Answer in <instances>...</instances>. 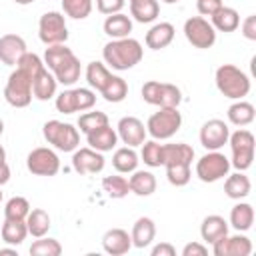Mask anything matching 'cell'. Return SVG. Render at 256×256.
Returning a JSON list of instances; mask_svg holds the SVG:
<instances>
[{
  "label": "cell",
  "instance_id": "20",
  "mask_svg": "<svg viewBox=\"0 0 256 256\" xmlns=\"http://www.w3.org/2000/svg\"><path fill=\"white\" fill-rule=\"evenodd\" d=\"M174 34H176V30H174V26L170 22H158L146 32L144 42H146V46L150 50H162V48L172 44Z\"/></svg>",
  "mask_w": 256,
  "mask_h": 256
},
{
  "label": "cell",
  "instance_id": "34",
  "mask_svg": "<svg viewBox=\"0 0 256 256\" xmlns=\"http://www.w3.org/2000/svg\"><path fill=\"white\" fill-rule=\"evenodd\" d=\"M110 78H112V72L106 68V64L94 60V62H90V64L86 66V80H88V86H90L92 90L100 92V90L106 86V82H108Z\"/></svg>",
  "mask_w": 256,
  "mask_h": 256
},
{
  "label": "cell",
  "instance_id": "38",
  "mask_svg": "<svg viewBox=\"0 0 256 256\" xmlns=\"http://www.w3.org/2000/svg\"><path fill=\"white\" fill-rule=\"evenodd\" d=\"M30 212V202L24 196H12L4 206V218L12 220H26Z\"/></svg>",
  "mask_w": 256,
  "mask_h": 256
},
{
  "label": "cell",
  "instance_id": "27",
  "mask_svg": "<svg viewBox=\"0 0 256 256\" xmlns=\"http://www.w3.org/2000/svg\"><path fill=\"white\" fill-rule=\"evenodd\" d=\"M102 28H104V32H106L112 40H116V38H126V36H130V32H132V20H130V16H126V14H122V12H116V14L106 16Z\"/></svg>",
  "mask_w": 256,
  "mask_h": 256
},
{
  "label": "cell",
  "instance_id": "43",
  "mask_svg": "<svg viewBox=\"0 0 256 256\" xmlns=\"http://www.w3.org/2000/svg\"><path fill=\"white\" fill-rule=\"evenodd\" d=\"M164 168H166V178L172 186H186L192 178L190 164H172V166H164Z\"/></svg>",
  "mask_w": 256,
  "mask_h": 256
},
{
  "label": "cell",
  "instance_id": "48",
  "mask_svg": "<svg viewBox=\"0 0 256 256\" xmlns=\"http://www.w3.org/2000/svg\"><path fill=\"white\" fill-rule=\"evenodd\" d=\"M224 2L222 0H196V10L202 16H212L218 8H222Z\"/></svg>",
  "mask_w": 256,
  "mask_h": 256
},
{
  "label": "cell",
  "instance_id": "45",
  "mask_svg": "<svg viewBox=\"0 0 256 256\" xmlns=\"http://www.w3.org/2000/svg\"><path fill=\"white\" fill-rule=\"evenodd\" d=\"M160 88H162V82H158V80H148V82H144V86H142V100H144L146 104L158 106Z\"/></svg>",
  "mask_w": 256,
  "mask_h": 256
},
{
  "label": "cell",
  "instance_id": "33",
  "mask_svg": "<svg viewBox=\"0 0 256 256\" xmlns=\"http://www.w3.org/2000/svg\"><path fill=\"white\" fill-rule=\"evenodd\" d=\"M26 228H28V234L34 236V238L46 236L48 230H50V216H48V212L42 210V208L30 210L28 216H26Z\"/></svg>",
  "mask_w": 256,
  "mask_h": 256
},
{
  "label": "cell",
  "instance_id": "58",
  "mask_svg": "<svg viewBox=\"0 0 256 256\" xmlns=\"http://www.w3.org/2000/svg\"><path fill=\"white\" fill-rule=\"evenodd\" d=\"M0 202H2V192H0Z\"/></svg>",
  "mask_w": 256,
  "mask_h": 256
},
{
  "label": "cell",
  "instance_id": "47",
  "mask_svg": "<svg viewBox=\"0 0 256 256\" xmlns=\"http://www.w3.org/2000/svg\"><path fill=\"white\" fill-rule=\"evenodd\" d=\"M126 0H96V8L98 12L110 16V14H116V12H122Z\"/></svg>",
  "mask_w": 256,
  "mask_h": 256
},
{
  "label": "cell",
  "instance_id": "21",
  "mask_svg": "<svg viewBox=\"0 0 256 256\" xmlns=\"http://www.w3.org/2000/svg\"><path fill=\"white\" fill-rule=\"evenodd\" d=\"M130 238H132V246H136V248L150 246L152 240L156 238V224H154V220L148 218V216H140L134 222V226H132Z\"/></svg>",
  "mask_w": 256,
  "mask_h": 256
},
{
  "label": "cell",
  "instance_id": "56",
  "mask_svg": "<svg viewBox=\"0 0 256 256\" xmlns=\"http://www.w3.org/2000/svg\"><path fill=\"white\" fill-rule=\"evenodd\" d=\"M2 132H4V120L0 118V136H2Z\"/></svg>",
  "mask_w": 256,
  "mask_h": 256
},
{
  "label": "cell",
  "instance_id": "37",
  "mask_svg": "<svg viewBox=\"0 0 256 256\" xmlns=\"http://www.w3.org/2000/svg\"><path fill=\"white\" fill-rule=\"evenodd\" d=\"M30 254H32V256H60V254H62V244H60L56 238L40 236L38 240L32 242Z\"/></svg>",
  "mask_w": 256,
  "mask_h": 256
},
{
  "label": "cell",
  "instance_id": "7",
  "mask_svg": "<svg viewBox=\"0 0 256 256\" xmlns=\"http://www.w3.org/2000/svg\"><path fill=\"white\" fill-rule=\"evenodd\" d=\"M228 144L232 150L230 166H234L240 172L248 170L254 160V134L250 130L240 128L228 136Z\"/></svg>",
  "mask_w": 256,
  "mask_h": 256
},
{
  "label": "cell",
  "instance_id": "53",
  "mask_svg": "<svg viewBox=\"0 0 256 256\" xmlns=\"http://www.w3.org/2000/svg\"><path fill=\"white\" fill-rule=\"evenodd\" d=\"M2 254H12V256H16V248H2L0 250V256Z\"/></svg>",
  "mask_w": 256,
  "mask_h": 256
},
{
  "label": "cell",
  "instance_id": "3",
  "mask_svg": "<svg viewBox=\"0 0 256 256\" xmlns=\"http://www.w3.org/2000/svg\"><path fill=\"white\" fill-rule=\"evenodd\" d=\"M214 80H216L218 92L222 96L230 98V100H242L250 92V78L246 76V72H242L234 64L218 66L216 74H214Z\"/></svg>",
  "mask_w": 256,
  "mask_h": 256
},
{
  "label": "cell",
  "instance_id": "59",
  "mask_svg": "<svg viewBox=\"0 0 256 256\" xmlns=\"http://www.w3.org/2000/svg\"><path fill=\"white\" fill-rule=\"evenodd\" d=\"M128 2H130V0H128Z\"/></svg>",
  "mask_w": 256,
  "mask_h": 256
},
{
  "label": "cell",
  "instance_id": "8",
  "mask_svg": "<svg viewBox=\"0 0 256 256\" xmlns=\"http://www.w3.org/2000/svg\"><path fill=\"white\" fill-rule=\"evenodd\" d=\"M38 38L46 44H66L68 40V26H66V18L62 12L50 10L44 12L38 20Z\"/></svg>",
  "mask_w": 256,
  "mask_h": 256
},
{
  "label": "cell",
  "instance_id": "44",
  "mask_svg": "<svg viewBox=\"0 0 256 256\" xmlns=\"http://www.w3.org/2000/svg\"><path fill=\"white\" fill-rule=\"evenodd\" d=\"M54 104H56V110H58V112H62V114H74V112H78V104H76V90H74V88L62 90V92L56 96Z\"/></svg>",
  "mask_w": 256,
  "mask_h": 256
},
{
  "label": "cell",
  "instance_id": "50",
  "mask_svg": "<svg viewBox=\"0 0 256 256\" xmlns=\"http://www.w3.org/2000/svg\"><path fill=\"white\" fill-rule=\"evenodd\" d=\"M206 254H208V248L200 242H188L182 248V256H206Z\"/></svg>",
  "mask_w": 256,
  "mask_h": 256
},
{
  "label": "cell",
  "instance_id": "9",
  "mask_svg": "<svg viewBox=\"0 0 256 256\" xmlns=\"http://www.w3.org/2000/svg\"><path fill=\"white\" fill-rule=\"evenodd\" d=\"M230 160L218 152V150H208L198 162H196V176L206 182V184H212V182H218L222 180L224 176H228L230 172Z\"/></svg>",
  "mask_w": 256,
  "mask_h": 256
},
{
  "label": "cell",
  "instance_id": "39",
  "mask_svg": "<svg viewBox=\"0 0 256 256\" xmlns=\"http://www.w3.org/2000/svg\"><path fill=\"white\" fill-rule=\"evenodd\" d=\"M60 2L64 14L74 20H84L92 12V0H60Z\"/></svg>",
  "mask_w": 256,
  "mask_h": 256
},
{
  "label": "cell",
  "instance_id": "46",
  "mask_svg": "<svg viewBox=\"0 0 256 256\" xmlns=\"http://www.w3.org/2000/svg\"><path fill=\"white\" fill-rule=\"evenodd\" d=\"M76 90V104H78V112L90 110L96 104V92L90 88H74Z\"/></svg>",
  "mask_w": 256,
  "mask_h": 256
},
{
  "label": "cell",
  "instance_id": "19",
  "mask_svg": "<svg viewBox=\"0 0 256 256\" xmlns=\"http://www.w3.org/2000/svg\"><path fill=\"white\" fill-rule=\"evenodd\" d=\"M86 142H88L90 148H94V150L104 154V152H110L112 148H116L118 134H116V130L110 124H106V126H100V128L88 132L86 134Z\"/></svg>",
  "mask_w": 256,
  "mask_h": 256
},
{
  "label": "cell",
  "instance_id": "55",
  "mask_svg": "<svg viewBox=\"0 0 256 256\" xmlns=\"http://www.w3.org/2000/svg\"><path fill=\"white\" fill-rule=\"evenodd\" d=\"M0 160H6V150H4V146H0Z\"/></svg>",
  "mask_w": 256,
  "mask_h": 256
},
{
  "label": "cell",
  "instance_id": "5",
  "mask_svg": "<svg viewBox=\"0 0 256 256\" xmlns=\"http://www.w3.org/2000/svg\"><path fill=\"white\" fill-rule=\"evenodd\" d=\"M4 98L14 108H26L32 102V76L22 68H14L4 86Z\"/></svg>",
  "mask_w": 256,
  "mask_h": 256
},
{
  "label": "cell",
  "instance_id": "28",
  "mask_svg": "<svg viewBox=\"0 0 256 256\" xmlns=\"http://www.w3.org/2000/svg\"><path fill=\"white\" fill-rule=\"evenodd\" d=\"M250 190H252V184H250V178L244 174V172H234V174H230L228 178H226V182H224V192H226V196L228 198H232V200H242V198H246L248 194H250Z\"/></svg>",
  "mask_w": 256,
  "mask_h": 256
},
{
  "label": "cell",
  "instance_id": "41",
  "mask_svg": "<svg viewBox=\"0 0 256 256\" xmlns=\"http://www.w3.org/2000/svg\"><path fill=\"white\" fill-rule=\"evenodd\" d=\"M102 188H104V192H106L110 198H116V200L128 196V192H130L128 180H126L124 176H106V178L102 180Z\"/></svg>",
  "mask_w": 256,
  "mask_h": 256
},
{
  "label": "cell",
  "instance_id": "26",
  "mask_svg": "<svg viewBox=\"0 0 256 256\" xmlns=\"http://www.w3.org/2000/svg\"><path fill=\"white\" fill-rule=\"evenodd\" d=\"M210 24L214 26V30L218 32H234L240 26V14L238 10L230 8V6H222L218 8L212 16H210Z\"/></svg>",
  "mask_w": 256,
  "mask_h": 256
},
{
  "label": "cell",
  "instance_id": "24",
  "mask_svg": "<svg viewBox=\"0 0 256 256\" xmlns=\"http://www.w3.org/2000/svg\"><path fill=\"white\" fill-rule=\"evenodd\" d=\"M160 4L158 0H130V16L140 24H150L158 18Z\"/></svg>",
  "mask_w": 256,
  "mask_h": 256
},
{
  "label": "cell",
  "instance_id": "16",
  "mask_svg": "<svg viewBox=\"0 0 256 256\" xmlns=\"http://www.w3.org/2000/svg\"><path fill=\"white\" fill-rule=\"evenodd\" d=\"M26 42L18 34H4L0 36V62L6 66H16L18 60L26 54Z\"/></svg>",
  "mask_w": 256,
  "mask_h": 256
},
{
  "label": "cell",
  "instance_id": "12",
  "mask_svg": "<svg viewBox=\"0 0 256 256\" xmlns=\"http://www.w3.org/2000/svg\"><path fill=\"white\" fill-rule=\"evenodd\" d=\"M228 136H230V128L220 118L206 120L200 128V134H198L200 144L206 150H220L224 144H228Z\"/></svg>",
  "mask_w": 256,
  "mask_h": 256
},
{
  "label": "cell",
  "instance_id": "51",
  "mask_svg": "<svg viewBox=\"0 0 256 256\" xmlns=\"http://www.w3.org/2000/svg\"><path fill=\"white\" fill-rule=\"evenodd\" d=\"M150 254L152 256H176V248L170 242H160V244L152 246Z\"/></svg>",
  "mask_w": 256,
  "mask_h": 256
},
{
  "label": "cell",
  "instance_id": "6",
  "mask_svg": "<svg viewBox=\"0 0 256 256\" xmlns=\"http://www.w3.org/2000/svg\"><path fill=\"white\" fill-rule=\"evenodd\" d=\"M182 126V114L178 108H160L154 112L146 122V132L154 140H168L172 138Z\"/></svg>",
  "mask_w": 256,
  "mask_h": 256
},
{
  "label": "cell",
  "instance_id": "23",
  "mask_svg": "<svg viewBox=\"0 0 256 256\" xmlns=\"http://www.w3.org/2000/svg\"><path fill=\"white\" fill-rule=\"evenodd\" d=\"M194 160V148L186 142H176V144H164V164L162 166H172V164H192Z\"/></svg>",
  "mask_w": 256,
  "mask_h": 256
},
{
  "label": "cell",
  "instance_id": "15",
  "mask_svg": "<svg viewBox=\"0 0 256 256\" xmlns=\"http://www.w3.org/2000/svg\"><path fill=\"white\" fill-rule=\"evenodd\" d=\"M116 134H118V138L126 146L136 148V146H140L146 140V134L148 132H146V126H144V122L140 118H136V116H124V118L118 120Z\"/></svg>",
  "mask_w": 256,
  "mask_h": 256
},
{
  "label": "cell",
  "instance_id": "36",
  "mask_svg": "<svg viewBox=\"0 0 256 256\" xmlns=\"http://www.w3.org/2000/svg\"><path fill=\"white\" fill-rule=\"evenodd\" d=\"M100 94H102V98L106 102L118 104L128 96V84H126V80L122 76H114L112 74V78L106 82V86L100 90Z\"/></svg>",
  "mask_w": 256,
  "mask_h": 256
},
{
  "label": "cell",
  "instance_id": "1",
  "mask_svg": "<svg viewBox=\"0 0 256 256\" xmlns=\"http://www.w3.org/2000/svg\"><path fill=\"white\" fill-rule=\"evenodd\" d=\"M44 66L62 86H72L80 80V60L66 44H52L44 52Z\"/></svg>",
  "mask_w": 256,
  "mask_h": 256
},
{
  "label": "cell",
  "instance_id": "17",
  "mask_svg": "<svg viewBox=\"0 0 256 256\" xmlns=\"http://www.w3.org/2000/svg\"><path fill=\"white\" fill-rule=\"evenodd\" d=\"M102 248L110 256H122L132 248V238L124 228H110L102 236Z\"/></svg>",
  "mask_w": 256,
  "mask_h": 256
},
{
  "label": "cell",
  "instance_id": "42",
  "mask_svg": "<svg viewBox=\"0 0 256 256\" xmlns=\"http://www.w3.org/2000/svg\"><path fill=\"white\" fill-rule=\"evenodd\" d=\"M106 124H108V116H106L104 112H100V110L84 112V114H80V118H78V128H80V132H84V134H88V132H92V130H96V128H100V126H106Z\"/></svg>",
  "mask_w": 256,
  "mask_h": 256
},
{
  "label": "cell",
  "instance_id": "54",
  "mask_svg": "<svg viewBox=\"0 0 256 256\" xmlns=\"http://www.w3.org/2000/svg\"><path fill=\"white\" fill-rule=\"evenodd\" d=\"M12 2H16V4H20V6H28V4H32L34 0H12Z\"/></svg>",
  "mask_w": 256,
  "mask_h": 256
},
{
  "label": "cell",
  "instance_id": "52",
  "mask_svg": "<svg viewBox=\"0 0 256 256\" xmlns=\"http://www.w3.org/2000/svg\"><path fill=\"white\" fill-rule=\"evenodd\" d=\"M10 166L6 164V160H0V186L8 184L10 182Z\"/></svg>",
  "mask_w": 256,
  "mask_h": 256
},
{
  "label": "cell",
  "instance_id": "11",
  "mask_svg": "<svg viewBox=\"0 0 256 256\" xmlns=\"http://www.w3.org/2000/svg\"><path fill=\"white\" fill-rule=\"evenodd\" d=\"M26 166L36 176H56L60 170V158L52 148H34L26 156Z\"/></svg>",
  "mask_w": 256,
  "mask_h": 256
},
{
  "label": "cell",
  "instance_id": "31",
  "mask_svg": "<svg viewBox=\"0 0 256 256\" xmlns=\"http://www.w3.org/2000/svg\"><path fill=\"white\" fill-rule=\"evenodd\" d=\"M2 240L10 246H20L26 236H28V228H26V220H12V218H4L2 224Z\"/></svg>",
  "mask_w": 256,
  "mask_h": 256
},
{
  "label": "cell",
  "instance_id": "29",
  "mask_svg": "<svg viewBox=\"0 0 256 256\" xmlns=\"http://www.w3.org/2000/svg\"><path fill=\"white\" fill-rule=\"evenodd\" d=\"M252 224H254V208H252V204L238 200V204H234L232 210H230V226L234 230H238V232H246V230L252 228Z\"/></svg>",
  "mask_w": 256,
  "mask_h": 256
},
{
  "label": "cell",
  "instance_id": "49",
  "mask_svg": "<svg viewBox=\"0 0 256 256\" xmlns=\"http://www.w3.org/2000/svg\"><path fill=\"white\" fill-rule=\"evenodd\" d=\"M240 28H242V36L246 38V40H256V14H250V16H246L244 18V22L240 24Z\"/></svg>",
  "mask_w": 256,
  "mask_h": 256
},
{
  "label": "cell",
  "instance_id": "4",
  "mask_svg": "<svg viewBox=\"0 0 256 256\" xmlns=\"http://www.w3.org/2000/svg\"><path fill=\"white\" fill-rule=\"evenodd\" d=\"M42 134H44V140L48 144H52L60 152H74L78 148V144H80V132H78V128H74L68 122L48 120L42 126Z\"/></svg>",
  "mask_w": 256,
  "mask_h": 256
},
{
  "label": "cell",
  "instance_id": "32",
  "mask_svg": "<svg viewBox=\"0 0 256 256\" xmlns=\"http://www.w3.org/2000/svg\"><path fill=\"white\" fill-rule=\"evenodd\" d=\"M138 154L132 146H122V148H116L114 150V156H112V166L116 168V172L120 174H130L138 168Z\"/></svg>",
  "mask_w": 256,
  "mask_h": 256
},
{
  "label": "cell",
  "instance_id": "35",
  "mask_svg": "<svg viewBox=\"0 0 256 256\" xmlns=\"http://www.w3.org/2000/svg\"><path fill=\"white\" fill-rule=\"evenodd\" d=\"M142 152H140V158L146 166L150 168H160L164 164V144H160L158 140H144L142 144Z\"/></svg>",
  "mask_w": 256,
  "mask_h": 256
},
{
  "label": "cell",
  "instance_id": "14",
  "mask_svg": "<svg viewBox=\"0 0 256 256\" xmlns=\"http://www.w3.org/2000/svg\"><path fill=\"white\" fill-rule=\"evenodd\" d=\"M104 154L94 148H76L72 156V168L78 174H98L104 170Z\"/></svg>",
  "mask_w": 256,
  "mask_h": 256
},
{
  "label": "cell",
  "instance_id": "10",
  "mask_svg": "<svg viewBox=\"0 0 256 256\" xmlns=\"http://www.w3.org/2000/svg\"><path fill=\"white\" fill-rule=\"evenodd\" d=\"M184 36L186 40L200 50H208L216 42V30L204 16H192L184 22Z\"/></svg>",
  "mask_w": 256,
  "mask_h": 256
},
{
  "label": "cell",
  "instance_id": "25",
  "mask_svg": "<svg viewBox=\"0 0 256 256\" xmlns=\"http://www.w3.org/2000/svg\"><path fill=\"white\" fill-rule=\"evenodd\" d=\"M224 234H228V222L222 216L210 214V216H206L202 220V224H200V236H202L204 242L212 244L214 240L222 238Z\"/></svg>",
  "mask_w": 256,
  "mask_h": 256
},
{
  "label": "cell",
  "instance_id": "13",
  "mask_svg": "<svg viewBox=\"0 0 256 256\" xmlns=\"http://www.w3.org/2000/svg\"><path fill=\"white\" fill-rule=\"evenodd\" d=\"M212 252L214 256H248L252 252V242L240 232L234 236L224 234L222 238L212 242Z\"/></svg>",
  "mask_w": 256,
  "mask_h": 256
},
{
  "label": "cell",
  "instance_id": "2",
  "mask_svg": "<svg viewBox=\"0 0 256 256\" xmlns=\"http://www.w3.org/2000/svg\"><path fill=\"white\" fill-rule=\"evenodd\" d=\"M144 56V48L142 44L136 40V38H116V40H110L104 44L102 48V58L104 62L112 68V70H130L134 68L136 64H140Z\"/></svg>",
  "mask_w": 256,
  "mask_h": 256
},
{
  "label": "cell",
  "instance_id": "57",
  "mask_svg": "<svg viewBox=\"0 0 256 256\" xmlns=\"http://www.w3.org/2000/svg\"><path fill=\"white\" fill-rule=\"evenodd\" d=\"M164 4H176V2H180V0H162Z\"/></svg>",
  "mask_w": 256,
  "mask_h": 256
},
{
  "label": "cell",
  "instance_id": "40",
  "mask_svg": "<svg viewBox=\"0 0 256 256\" xmlns=\"http://www.w3.org/2000/svg\"><path fill=\"white\" fill-rule=\"evenodd\" d=\"M180 102H182V90H180L176 84L162 82L158 108H178V106H180Z\"/></svg>",
  "mask_w": 256,
  "mask_h": 256
},
{
  "label": "cell",
  "instance_id": "30",
  "mask_svg": "<svg viewBox=\"0 0 256 256\" xmlns=\"http://www.w3.org/2000/svg\"><path fill=\"white\" fill-rule=\"evenodd\" d=\"M226 116H228V122L234 124V126H248V124L254 122L256 110H254V106H252L250 102H246V100H236L234 104L228 106Z\"/></svg>",
  "mask_w": 256,
  "mask_h": 256
},
{
  "label": "cell",
  "instance_id": "18",
  "mask_svg": "<svg viewBox=\"0 0 256 256\" xmlns=\"http://www.w3.org/2000/svg\"><path fill=\"white\" fill-rule=\"evenodd\" d=\"M56 88H58V80L54 78V74L46 66L32 78V96L40 102H46V100L54 98Z\"/></svg>",
  "mask_w": 256,
  "mask_h": 256
},
{
  "label": "cell",
  "instance_id": "22",
  "mask_svg": "<svg viewBox=\"0 0 256 256\" xmlns=\"http://www.w3.org/2000/svg\"><path fill=\"white\" fill-rule=\"evenodd\" d=\"M128 178L130 192L136 196H150L156 192V176L150 170H134Z\"/></svg>",
  "mask_w": 256,
  "mask_h": 256
}]
</instances>
